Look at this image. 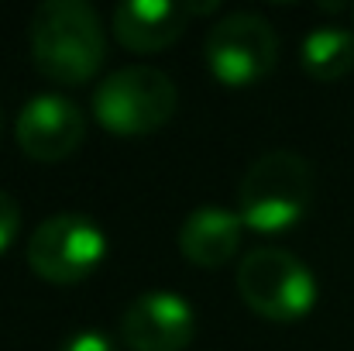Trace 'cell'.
I'll use <instances>...</instances> for the list:
<instances>
[{
  "label": "cell",
  "instance_id": "cell-1",
  "mask_svg": "<svg viewBox=\"0 0 354 351\" xmlns=\"http://www.w3.org/2000/svg\"><path fill=\"white\" fill-rule=\"evenodd\" d=\"M31 62L62 87L90 83L107 59V35L100 14L83 0H45L31 14Z\"/></svg>",
  "mask_w": 354,
  "mask_h": 351
},
{
  "label": "cell",
  "instance_id": "cell-2",
  "mask_svg": "<svg viewBox=\"0 0 354 351\" xmlns=\"http://www.w3.org/2000/svg\"><path fill=\"white\" fill-rule=\"evenodd\" d=\"M237 204L248 228L261 234L286 231L313 204V165L296 152H265L248 165Z\"/></svg>",
  "mask_w": 354,
  "mask_h": 351
},
{
  "label": "cell",
  "instance_id": "cell-3",
  "mask_svg": "<svg viewBox=\"0 0 354 351\" xmlns=\"http://www.w3.org/2000/svg\"><path fill=\"white\" fill-rule=\"evenodd\" d=\"M176 104H179V93H176L172 76L155 66L118 69L93 90L97 120L124 138L158 131L165 120H172Z\"/></svg>",
  "mask_w": 354,
  "mask_h": 351
},
{
  "label": "cell",
  "instance_id": "cell-4",
  "mask_svg": "<svg viewBox=\"0 0 354 351\" xmlns=\"http://www.w3.org/2000/svg\"><path fill=\"white\" fill-rule=\"evenodd\" d=\"M241 300L268 321H296L317 303L313 272L282 248H254L237 265Z\"/></svg>",
  "mask_w": 354,
  "mask_h": 351
},
{
  "label": "cell",
  "instance_id": "cell-5",
  "mask_svg": "<svg viewBox=\"0 0 354 351\" xmlns=\"http://www.w3.org/2000/svg\"><path fill=\"white\" fill-rule=\"evenodd\" d=\"M107 251L100 224L86 214H52L28 241V265L45 282H80L86 279Z\"/></svg>",
  "mask_w": 354,
  "mask_h": 351
},
{
  "label": "cell",
  "instance_id": "cell-6",
  "mask_svg": "<svg viewBox=\"0 0 354 351\" xmlns=\"http://www.w3.org/2000/svg\"><path fill=\"white\" fill-rule=\"evenodd\" d=\"M210 73L227 87H251L265 80L279 59L275 28L251 10H234L221 17L203 42Z\"/></svg>",
  "mask_w": 354,
  "mask_h": 351
},
{
  "label": "cell",
  "instance_id": "cell-7",
  "mask_svg": "<svg viewBox=\"0 0 354 351\" xmlns=\"http://www.w3.org/2000/svg\"><path fill=\"white\" fill-rule=\"evenodd\" d=\"M14 134L24 155H31L35 162H59L83 145L86 117L69 97L41 93L21 107Z\"/></svg>",
  "mask_w": 354,
  "mask_h": 351
},
{
  "label": "cell",
  "instance_id": "cell-8",
  "mask_svg": "<svg viewBox=\"0 0 354 351\" xmlns=\"http://www.w3.org/2000/svg\"><path fill=\"white\" fill-rule=\"evenodd\" d=\"M193 334L196 314L176 293H145L120 317V338L131 351H183Z\"/></svg>",
  "mask_w": 354,
  "mask_h": 351
},
{
  "label": "cell",
  "instance_id": "cell-9",
  "mask_svg": "<svg viewBox=\"0 0 354 351\" xmlns=\"http://www.w3.org/2000/svg\"><path fill=\"white\" fill-rule=\"evenodd\" d=\"M189 21V7L176 0H127L114 7V35L131 52H162Z\"/></svg>",
  "mask_w": 354,
  "mask_h": 351
},
{
  "label": "cell",
  "instance_id": "cell-10",
  "mask_svg": "<svg viewBox=\"0 0 354 351\" xmlns=\"http://www.w3.org/2000/svg\"><path fill=\"white\" fill-rule=\"evenodd\" d=\"M241 214L224 207H200L179 228V251L203 269H217L241 248Z\"/></svg>",
  "mask_w": 354,
  "mask_h": 351
},
{
  "label": "cell",
  "instance_id": "cell-11",
  "mask_svg": "<svg viewBox=\"0 0 354 351\" xmlns=\"http://www.w3.org/2000/svg\"><path fill=\"white\" fill-rule=\"evenodd\" d=\"M299 62L320 83L348 76L354 69V31L334 28V24L313 28L299 45Z\"/></svg>",
  "mask_w": 354,
  "mask_h": 351
},
{
  "label": "cell",
  "instance_id": "cell-12",
  "mask_svg": "<svg viewBox=\"0 0 354 351\" xmlns=\"http://www.w3.org/2000/svg\"><path fill=\"white\" fill-rule=\"evenodd\" d=\"M21 228V210H17V200L10 193L0 190V251L14 241V234Z\"/></svg>",
  "mask_w": 354,
  "mask_h": 351
},
{
  "label": "cell",
  "instance_id": "cell-13",
  "mask_svg": "<svg viewBox=\"0 0 354 351\" xmlns=\"http://www.w3.org/2000/svg\"><path fill=\"white\" fill-rule=\"evenodd\" d=\"M59 351H118V345L100 331H80V334L66 338Z\"/></svg>",
  "mask_w": 354,
  "mask_h": 351
},
{
  "label": "cell",
  "instance_id": "cell-14",
  "mask_svg": "<svg viewBox=\"0 0 354 351\" xmlns=\"http://www.w3.org/2000/svg\"><path fill=\"white\" fill-rule=\"evenodd\" d=\"M351 21H354V7H351Z\"/></svg>",
  "mask_w": 354,
  "mask_h": 351
}]
</instances>
